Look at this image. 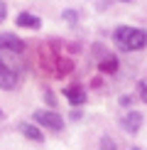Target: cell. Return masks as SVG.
<instances>
[{"mask_svg": "<svg viewBox=\"0 0 147 150\" xmlns=\"http://www.w3.org/2000/svg\"><path fill=\"white\" fill-rule=\"evenodd\" d=\"M113 42H115L118 49H123V52H135V49H142L147 45V35H145V30L123 25V27H115Z\"/></svg>", "mask_w": 147, "mask_h": 150, "instance_id": "1", "label": "cell"}, {"mask_svg": "<svg viewBox=\"0 0 147 150\" xmlns=\"http://www.w3.org/2000/svg\"><path fill=\"white\" fill-rule=\"evenodd\" d=\"M34 121L44 128H52V130H61L64 128V118H61L57 111H34Z\"/></svg>", "mask_w": 147, "mask_h": 150, "instance_id": "2", "label": "cell"}, {"mask_svg": "<svg viewBox=\"0 0 147 150\" xmlns=\"http://www.w3.org/2000/svg\"><path fill=\"white\" fill-rule=\"evenodd\" d=\"M15 86H17V71L0 59V89H15Z\"/></svg>", "mask_w": 147, "mask_h": 150, "instance_id": "3", "label": "cell"}, {"mask_svg": "<svg viewBox=\"0 0 147 150\" xmlns=\"http://www.w3.org/2000/svg\"><path fill=\"white\" fill-rule=\"evenodd\" d=\"M0 49H5V52H12V54H20V52H24V42L20 40V37L5 32V35H0Z\"/></svg>", "mask_w": 147, "mask_h": 150, "instance_id": "4", "label": "cell"}, {"mask_svg": "<svg viewBox=\"0 0 147 150\" xmlns=\"http://www.w3.org/2000/svg\"><path fill=\"white\" fill-rule=\"evenodd\" d=\"M120 123H123V128H125L130 135H135L140 128H142V113H140V111H130V113L123 116Z\"/></svg>", "mask_w": 147, "mask_h": 150, "instance_id": "5", "label": "cell"}, {"mask_svg": "<svg viewBox=\"0 0 147 150\" xmlns=\"http://www.w3.org/2000/svg\"><path fill=\"white\" fill-rule=\"evenodd\" d=\"M64 96L69 98L71 106H81V103H86V91L81 89V86H69V89H64Z\"/></svg>", "mask_w": 147, "mask_h": 150, "instance_id": "6", "label": "cell"}, {"mask_svg": "<svg viewBox=\"0 0 147 150\" xmlns=\"http://www.w3.org/2000/svg\"><path fill=\"white\" fill-rule=\"evenodd\" d=\"M98 67H101V71H106V74H115V71H118V59H115L113 54H106V52H103Z\"/></svg>", "mask_w": 147, "mask_h": 150, "instance_id": "7", "label": "cell"}, {"mask_svg": "<svg viewBox=\"0 0 147 150\" xmlns=\"http://www.w3.org/2000/svg\"><path fill=\"white\" fill-rule=\"evenodd\" d=\"M20 133L24 135V138H29V140H37V143L44 138V135H42V130L37 128V126H32V123H20Z\"/></svg>", "mask_w": 147, "mask_h": 150, "instance_id": "8", "label": "cell"}, {"mask_svg": "<svg viewBox=\"0 0 147 150\" xmlns=\"http://www.w3.org/2000/svg\"><path fill=\"white\" fill-rule=\"evenodd\" d=\"M17 25L20 27H29V30H39V17H34V15H29V12H20L17 15Z\"/></svg>", "mask_w": 147, "mask_h": 150, "instance_id": "9", "label": "cell"}, {"mask_svg": "<svg viewBox=\"0 0 147 150\" xmlns=\"http://www.w3.org/2000/svg\"><path fill=\"white\" fill-rule=\"evenodd\" d=\"M137 93H140V98H142V101L147 103V79H145V81H140V84H137Z\"/></svg>", "mask_w": 147, "mask_h": 150, "instance_id": "10", "label": "cell"}, {"mask_svg": "<svg viewBox=\"0 0 147 150\" xmlns=\"http://www.w3.org/2000/svg\"><path fill=\"white\" fill-rule=\"evenodd\" d=\"M101 150H115L113 140H110V138H103V140H101Z\"/></svg>", "mask_w": 147, "mask_h": 150, "instance_id": "11", "label": "cell"}, {"mask_svg": "<svg viewBox=\"0 0 147 150\" xmlns=\"http://www.w3.org/2000/svg\"><path fill=\"white\" fill-rule=\"evenodd\" d=\"M64 20H69V22H76V12H74V10H64Z\"/></svg>", "mask_w": 147, "mask_h": 150, "instance_id": "12", "label": "cell"}, {"mask_svg": "<svg viewBox=\"0 0 147 150\" xmlns=\"http://www.w3.org/2000/svg\"><path fill=\"white\" fill-rule=\"evenodd\" d=\"M8 17V8H5V3H0V22Z\"/></svg>", "mask_w": 147, "mask_h": 150, "instance_id": "13", "label": "cell"}, {"mask_svg": "<svg viewBox=\"0 0 147 150\" xmlns=\"http://www.w3.org/2000/svg\"><path fill=\"white\" fill-rule=\"evenodd\" d=\"M130 101H132L130 96H120V106H130Z\"/></svg>", "mask_w": 147, "mask_h": 150, "instance_id": "14", "label": "cell"}, {"mask_svg": "<svg viewBox=\"0 0 147 150\" xmlns=\"http://www.w3.org/2000/svg\"><path fill=\"white\" fill-rule=\"evenodd\" d=\"M44 96H47V103H49V106H54V96H52V91H47Z\"/></svg>", "mask_w": 147, "mask_h": 150, "instance_id": "15", "label": "cell"}, {"mask_svg": "<svg viewBox=\"0 0 147 150\" xmlns=\"http://www.w3.org/2000/svg\"><path fill=\"white\" fill-rule=\"evenodd\" d=\"M3 118H5V113H3V108H0V121H3Z\"/></svg>", "mask_w": 147, "mask_h": 150, "instance_id": "16", "label": "cell"}, {"mask_svg": "<svg viewBox=\"0 0 147 150\" xmlns=\"http://www.w3.org/2000/svg\"><path fill=\"white\" fill-rule=\"evenodd\" d=\"M132 150H140V148H132Z\"/></svg>", "mask_w": 147, "mask_h": 150, "instance_id": "17", "label": "cell"}, {"mask_svg": "<svg viewBox=\"0 0 147 150\" xmlns=\"http://www.w3.org/2000/svg\"><path fill=\"white\" fill-rule=\"evenodd\" d=\"M123 3H127V0H123Z\"/></svg>", "mask_w": 147, "mask_h": 150, "instance_id": "18", "label": "cell"}]
</instances>
